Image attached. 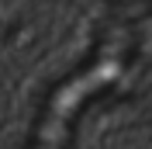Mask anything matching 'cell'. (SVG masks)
<instances>
[{
    "label": "cell",
    "instance_id": "obj_1",
    "mask_svg": "<svg viewBox=\"0 0 152 149\" xmlns=\"http://www.w3.org/2000/svg\"><path fill=\"white\" fill-rule=\"evenodd\" d=\"M121 76V52H100L94 63L86 66V73L80 69L76 76L62 80L52 101H48L45 114L35 128V142L31 149H66L69 132H73V118L86 101H94L107 83H114Z\"/></svg>",
    "mask_w": 152,
    "mask_h": 149
}]
</instances>
